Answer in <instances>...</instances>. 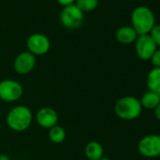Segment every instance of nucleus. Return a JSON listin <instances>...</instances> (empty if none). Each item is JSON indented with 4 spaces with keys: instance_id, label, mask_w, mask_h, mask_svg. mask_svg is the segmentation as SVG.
<instances>
[{
    "instance_id": "obj_1",
    "label": "nucleus",
    "mask_w": 160,
    "mask_h": 160,
    "mask_svg": "<svg viewBox=\"0 0 160 160\" xmlns=\"http://www.w3.org/2000/svg\"><path fill=\"white\" fill-rule=\"evenodd\" d=\"M155 26V16L146 6H138L131 13V27L138 35H147Z\"/></svg>"
},
{
    "instance_id": "obj_2",
    "label": "nucleus",
    "mask_w": 160,
    "mask_h": 160,
    "mask_svg": "<svg viewBox=\"0 0 160 160\" xmlns=\"http://www.w3.org/2000/svg\"><path fill=\"white\" fill-rule=\"evenodd\" d=\"M33 115L29 108L17 106L12 108L7 115V124L15 132H24L32 123Z\"/></svg>"
},
{
    "instance_id": "obj_3",
    "label": "nucleus",
    "mask_w": 160,
    "mask_h": 160,
    "mask_svg": "<svg viewBox=\"0 0 160 160\" xmlns=\"http://www.w3.org/2000/svg\"><path fill=\"white\" fill-rule=\"evenodd\" d=\"M139 99L135 96H123L120 98L114 107L115 114L122 120L133 121L138 118L142 112Z\"/></svg>"
},
{
    "instance_id": "obj_4",
    "label": "nucleus",
    "mask_w": 160,
    "mask_h": 160,
    "mask_svg": "<svg viewBox=\"0 0 160 160\" xmlns=\"http://www.w3.org/2000/svg\"><path fill=\"white\" fill-rule=\"evenodd\" d=\"M61 25L67 29H76L81 27L84 21V13L80 11L75 4L63 7L59 14Z\"/></svg>"
},
{
    "instance_id": "obj_5",
    "label": "nucleus",
    "mask_w": 160,
    "mask_h": 160,
    "mask_svg": "<svg viewBox=\"0 0 160 160\" xmlns=\"http://www.w3.org/2000/svg\"><path fill=\"white\" fill-rule=\"evenodd\" d=\"M24 93V88L14 79H4L0 81V99L6 103L18 101Z\"/></svg>"
},
{
    "instance_id": "obj_6",
    "label": "nucleus",
    "mask_w": 160,
    "mask_h": 160,
    "mask_svg": "<svg viewBox=\"0 0 160 160\" xmlns=\"http://www.w3.org/2000/svg\"><path fill=\"white\" fill-rule=\"evenodd\" d=\"M138 152L147 158H154L160 155V135L151 134L140 138L138 143Z\"/></svg>"
},
{
    "instance_id": "obj_7",
    "label": "nucleus",
    "mask_w": 160,
    "mask_h": 160,
    "mask_svg": "<svg viewBox=\"0 0 160 160\" xmlns=\"http://www.w3.org/2000/svg\"><path fill=\"white\" fill-rule=\"evenodd\" d=\"M27 47L28 52L36 56H43L50 50L51 43L48 37L42 33L31 34L27 40Z\"/></svg>"
},
{
    "instance_id": "obj_8",
    "label": "nucleus",
    "mask_w": 160,
    "mask_h": 160,
    "mask_svg": "<svg viewBox=\"0 0 160 160\" xmlns=\"http://www.w3.org/2000/svg\"><path fill=\"white\" fill-rule=\"evenodd\" d=\"M157 49L154 42L149 34L138 35L135 42V51L138 58L141 60H150L152 54Z\"/></svg>"
},
{
    "instance_id": "obj_9",
    "label": "nucleus",
    "mask_w": 160,
    "mask_h": 160,
    "mask_svg": "<svg viewBox=\"0 0 160 160\" xmlns=\"http://www.w3.org/2000/svg\"><path fill=\"white\" fill-rule=\"evenodd\" d=\"M36 66V57L28 51L21 52L13 61V69L19 74H28Z\"/></svg>"
},
{
    "instance_id": "obj_10",
    "label": "nucleus",
    "mask_w": 160,
    "mask_h": 160,
    "mask_svg": "<svg viewBox=\"0 0 160 160\" xmlns=\"http://www.w3.org/2000/svg\"><path fill=\"white\" fill-rule=\"evenodd\" d=\"M36 122L41 127L50 129L58 124V114L52 108H42L36 114Z\"/></svg>"
},
{
    "instance_id": "obj_11",
    "label": "nucleus",
    "mask_w": 160,
    "mask_h": 160,
    "mask_svg": "<svg viewBox=\"0 0 160 160\" xmlns=\"http://www.w3.org/2000/svg\"><path fill=\"white\" fill-rule=\"evenodd\" d=\"M115 37L122 44H131L135 43L138 35L131 26H123L117 29Z\"/></svg>"
},
{
    "instance_id": "obj_12",
    "label": "nucleus",
    "mask_w": 160,
    "mask_h": 160,
    "mask_svg": "<svg viewBox=\"0 0 160 160\" xmlns=\"http://www.w3.org/2000/svg\"><path fill=\"white\" fill-rule=\"evenodd\" d=\"M84 152L88 160H99L104 156V147L100 142L92 140L86 144Z\"/></svg>"
},
{
    "instance_id": "obj_13",
    "label": "nucleus",
    "mask_w": 160,
    "mask_h": 160,
    "mask_svg": "<svg viewBox=\"0 0 160 160\" xmlns=\"http://www.w3.org/2000/svg\"><path fill=\"white\" fill-rule=\"evenodd\" d=\"M147 88L150 92H160V68H152L147 74Z\"/></svg>"
},
{
    "instance_id": "obj_14",
    "label": "nucleus",
    "mask_w": 160,
    "mask_h": 160,
    "mask_svg": "<svg viewBox=\"0 0 160 160\" xmlns=\"http://www.w3.org/2000/svg\"><path fill=\"white\" fill-rule=\"evenodd\" d=\"M139 102H140L142 108H145L148 110H154L155 108L160 103V97L158 93L148 91L141 96V98L139 99Z\"/></svg>"
},
{
    "instance_id": "obj_15",
    "label": "nucleus",
    "mask_w": 160,
    "mask_h": 160,
    "mask_svg": "<svg viewBox=\"0 0 160 160\" xmlns=\"http://www.w3.org/2000/svg\"><path fill=\"white\" fill-rule=\"evenodd\" d=\"M48 137H49L50 140L53 143L60 144L66 138V131H65V129L62 126H59V125L57 124L54 127L49 129Z\"/></svg>"
},
{
    "instance_id": "obj_16",
    "label": "nucleus",
    "mask_w": 160,
    "mask_h": 160,
    "mask_svg": "<svg viewBox=\"0 0 160 160\" xmlns=\"http://www.w3.org/2000/svg\"><path fill=\"white\" fill-rule=\"evenodd\" d=\"M75 6L84 12H93L99 5V0H76Z\"/></svg>"
},
{
    "instance_id": "obj_17",
    "label": "nucleus",
    "mask_w": 160,
    "mask_h": 160,
    "mask_svg": "<svg viewBox=\"0 0 160 160\" xmlns=\"http://www.w3.org/2000/svg\"><path fill=\"white\" fill-rule=\"evenodd\" d=\"M149 35L154 42L157 48H160V24H155V26L152 28Z\"/></svg>"
},
{
    "instance_id": "obj_18",
    "label": "nucleus",
    "mask_w": 160,
    "mask_h": 160,
    "mask_svg": "<svg viewBox=\"0 0 160 160\" xmlns=\"http://www.w3.org/2000/svg\"><path fill=\"white\" fill-rule=\"evenodd\" d=\"M153 68H160V48H157L150 58Z\"/></svg>"
},
{
    "instance_id": "obj_19",
    "label": "nucleus",
    "mask_w": 160,
    "mask_h": 160,
    "mask_svg": "<svg viewBox=\"0 0 160 160\" xmlns=\"http://www.w3.org/2000/svg\"><path fill=\"white\" fill-rule=\"evenodd\" d=\"M57 1L62 7H67V6H70V5L74 4L76 0H57Z\"/></svg>"
},
{
    "instance_id": "obj_20",
    "label": "nucleus",
    "mask_w": 160,
    "mask_h": 160,
    "mask_svg": "<svg viewBox=\"0 0 160 160\" xmlns=\"http://www.w3.org/2000/svg\"><path fill=\"white\" fill-rule=\"evenodd\" d=\"M153 111H154V117H155L158 121H160V103L158 104V106L155 108V109H154Z\"/></svg>"
},
{
    "instance_id": "obj_21",
    "label": "nucleus",
    "mask_w": 160,
    "mask_h": 160,
    "mask_svg": "<svg viewBox=\"0 0 160 160\" xmlns=\"http://www.w3.org/2000/svg\"><path fill=\"white\" fill-rule=\"evenodd\" d=\"M0 160H10V157L7 155V154H0Z\"/></svg>"
},
{
    "instance_id": "obj_22",
    "label": "nucleus",
    "mask_w": 160,
    "mask_h": 160,
    "mask_svg": "<svg viewBox=\"0 0 160 160\" xmlns=\"http://www.w3.org/2000/svg\"><path fill=\"white\" fill-rule=\"evenodd\" d=\"M99 160H110V158H108V156H103V157H101Z\"/></svg>"
},
{
    "instance_id": "obj_23",
    "label": "nucleus",
    "mask_w": 160,
    "mask_h": 160,
    "mask_svg": "<svg viewBox=\"0 0 160 160\" xmlns=\"http://www.w3.org/2000/svg\"><path fill=\"white\" fill-rule=\"evenodd\" d=\"M158 94H159V97H160V92H159V93H158Z\"/></svg>"
}]
</instances>
